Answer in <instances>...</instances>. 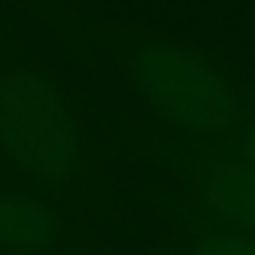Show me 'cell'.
<instances>
[{
  "instance_id": "277c9868",
  "label": "cell",
  "mask_w": 255,
  "mask_h": 255,
  "mask_svg": "<svg viewBox=\"0 0 255 255\" xmlns=\"http://www.w3.org/2000/svg\"><path fill=\"white\" fill-rule=\"evenodd\" d=\"M189 181L198 192L203 220L255 233V170L195 156Z\"/></svg>"
},
{
  "instance_id": "52a82bcc",
  "label": "cell",
  "mask_w": 255,
  "mask_h": 255,
  "mask_svg": "<svg viewBox=\"0 0 255 255\" xmlns=\"http://www.w3.org/2000/svg\"><path fill=\"white\" fill-rule=\"evenodd\" d=\"M8 6H17L25 17L39 22L50 30L58 41L69 39L77 28V6L74 0H3Z\"/></svg>"
},
{
  "instance_id": "6da1fadb",
  "label": "cell",
  "mask_w": 255,
  "mask_h": 255,
  "mask_svg": "<svg viewBox=\"0 0 255 255\" xmlns=\"http://www.w3.org/2000/svg\"><path fill=\"white\" fill-rule=\"evenodd\" d=\"M102 151L72 83L0 11V187L83 214L99 195Z\"/></svg>"
},
{
  "instance_id": "7a4b0ae2",
  "label": "cell",
  "mask_w": 255,
  "mask_h": 255,
  "mask_svg": "<svg viewBox=\"0 0 255 255\" xmlns=\"http://www.w3.org/2000/svg\"><path fill=\"white\" fill-rule=\"evenodd\" d=\"M121 69L140 105L192 140L228 134L242 113L244 88L211 58L162 36H137L121 50Z\"/></svg>"
},
{
  "instance_id": "8992f818",
  "label": "cell",
  "mask_w": 255,
  "mask_h": 255,
  "mask_svg": "<svg viewBox=\"0 0 255 255\" xmlns=\"http://www.w3.org/2000/svg\"><path fill=\"white\" fill-rule=\"evenodd\" d=\"M189 255H255V233L203 220L189 231Z\"/></svg>"
},
{
  "instance_id": "5b68a950",
  "label": "cell",
  "mask_w": 255,
  "mask_h": 255,
  "mask_svg": "<svg viewBox=\"0 0 255 255\" xmlns=\"http://www.w3.org/2000/svg\"><path fill=\"white\" fill-rule=\"evenodd\" d=\"M200 143H209L203 148L206 159L233 162V165H242L247 170H255V105L242 113V118L228 134L214 140H200Z\"/></svg>"
},
{
  "instance_id": "3957f363",
  "label": "cell",
  "mask_w": 255,
  "mask_h": 255,
  "mask_svg": "<svg viewBox=\"0 0 255 255\" xmlns=\"http://www.w3.org/2000/svg\"><path fill=\"white\" fill-rule=\"evenodd\" d=\"M91 242L83 214L22 187H0V255H80Z\"/></svg>"
}]
</instances>
